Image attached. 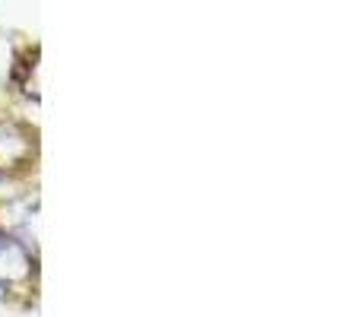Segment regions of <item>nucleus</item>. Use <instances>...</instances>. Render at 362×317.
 Returning a JSON list of instances; mask_svg holds the SVG:
<instances>
[{"label": "nucleus", "instance_id": "f257e3e1", "mask_svg": "<svg viewBox=\"0 0 362 317\" xmlns=\"http://www.w3.org/2000/svg\"><path fill=\"white\" fill-rule=\"evenodd\" d=\"M13 267H16V273H23L25 270L23 251H19L16 244L4 235V232H0V273H13Z\"/></svg>", "mask_w": 362, "mask_h": 317}]
</instances>
